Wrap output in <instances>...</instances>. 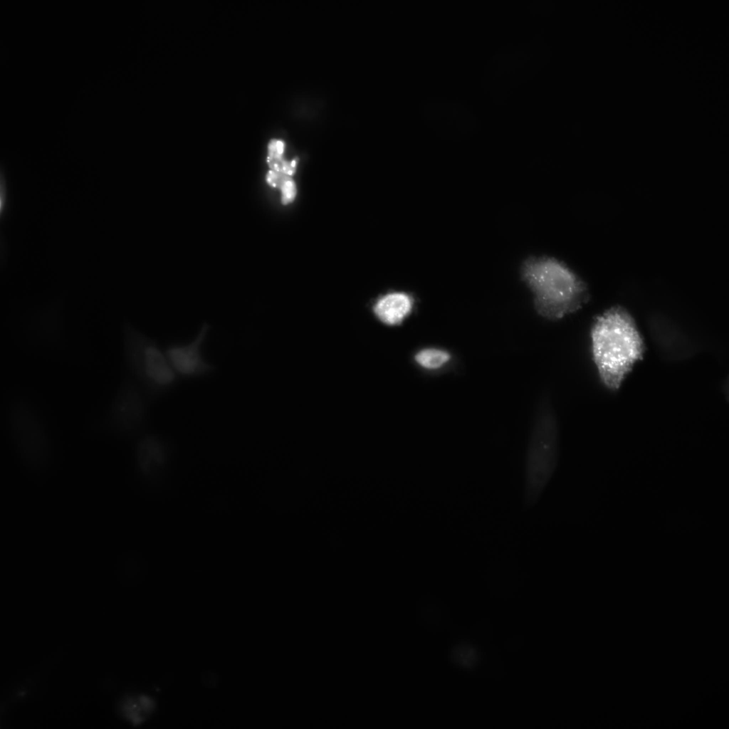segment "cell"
Segmentation results:
<instances>
[{"mask_svg": "<svg viewBox=\"0 0 729 729\" xmlns=\"http://www.w3.org/2000/svg\"><path fill=\"white\" fill-rule=\"evenodd\" d=\"M592 353L599 377L615 390L642 357L643 339L624 308H611L597 317L591 330Z\"/></svg>", "mask_w": 729, "mask_h": 729, "instance_id": "obj_1", "label": "cell"}, {"mask_svg": "<svg viewBox=\"0 0 729 729\" xmlns=\"http://www.w3.org/2000/svg\"><path fill=\"white\" fill-rule=\"evenodd\" d=\"M520 276L533 294L537 313L549 320L576 312L587 300L586 284L555 258L530 257L523 263Z\"/></svg>", "mask_w": 729, "mask_h": 729, "instance_id": "obj_2", "label": "cell"}, {"mask_svg": "<svg viewBox=\"0 0 729 729\" xmlns=\"http://www.w3.org/2000/svg\"><path fill=\"white\" fill-rule=\"evenodd\" d=\"M122 352L127 372L152 401L171 391L179 377L172 367L164 349L131 322L122 325Z\"/></svg>", "mask_w": 729, "mask_h": 729, "instance_id": "obj_3", "label": "cell"}, {"mask_svg": "<svg viewBox=\"0 0 729 729\" xmlns=\"http://www.w3.org/2000/svg\"><path fill=\"white\" fill-rule=\"evenodd\" d=\"M559 429L549 403L537 411L530 431L525 461V504L535 505L552 478L559 461Z\"/></svg>", "mask_w": 729, "mask_h": 729, "instance_id": "obj_4", "label": "cell"}, {"mask_svg": "<svg viewBox=\"0 0 729 729\" xmlns=\"http://www.w3.org/2000/svg\"><path fill=\"white\" fill-rule=\"evenodd\" d=\"M8 423L11 436L23 462L30 468L44 466L50 453V442L43 422L34 407L18 399L9 406Z\"/></svg>", "mask_w": 729, "mask_h": 729, "instance_id": "obj_5", "label": "cell"}, {"mask_svg": "<svg viewBox=\"0 0 729 729\" xmlns=\"http://www.w3.org/2000/svg\"><path fill=\"white\" fill-rule=\"evenodd\" d=\"M151 400L127 373L122 378L106 416V424L113 432L132 436L145 426Z\"/></svg>", "mask_w": 729, "mask_h": 729, "instance_id": "obj_6", "label": "cell"}, {"mask_svg": "<svg viewBox=\"0 0 729 729\" xmlns=\"http://www.w3.org/2000/svg\"><path fill=\"white\" fill-rule=\"evenodd\" d=\"M211 325L203 322L195 335L185 342H172L164 349L167 357L179 379H198L212 374L216 369L204 354V347Z\"/></svg>", "mask_w": 729, "mask_h": 729, "instance_id": "obj_7", "label": "cell"}, {"mask_svg": "<svg viewBox=\"0 0 729 729\" xmlns=\"http://www.w3.org/2000/svg\"><path fill=\"white\" fill-rule=\"evenodd\" d=\"M172 455V448L167 440L157 434H145L139 439L135 448L137 470L146 480L156 481L168 470Z\"/></svg>", "mask_w": 729, "mask_h": 729, "instance_id": "obj_8", "label": "cell"}, {"mask_svg": "<svg viewBox=\"0 0 729 729\" xmlns=\"http://www.w3.org/2000/svg\"><path fill=\"white\" fill-rule=\"evenodd\" d=\"M414 298L404 292H392L379 297L372 310L383 323L394 326L400 325L411 313Z\"/></svg>", "mask_w": 729, "mask_h": 729, "instance_id": "obj_9", "label": "cell"}, {"mask_svg": "<svg viewBox=\"0 0 729 729\" xmlns=\"http://www.w3.org/2000/svg\"><path fill=\"white\" fill-rule=\"evenodd\" d=\"M28 327L41 340L51 343L61 342L65 332L62 308L50 306L37 311L30 316Z\"/></svg>", "mask_w": 729, "mask_h": 729, "instance_id": "obj_10", "label": "cell"}, {"mask_svg": "<svg viewBox=\"0 0 729 729\" xmlns=\"http://www.w3.org/2000/svg\"><path fill=\"white\" fill-rule=\"evenodd\" d=\"M285 142L279 139H273L268 145L267 163L271 170L293 177L296 172L298 159L288 160L284 157Z\"/></svg>", "mask_w": 729, "mask_h": 729, "instance_id": "obj_11", "label": "cell"}, {"mask_svg": "<svg viewBox=\"0 0 729 729\" xmlns=\"http://www.w3.org/2000/svg\"><path fill=\"white\" fill-rule=\"evenodd\" d=\"M452 355L446 350L438 347H426L420 350L414 356L416 362L422 368L429 370L439 369L446 365Z\"/></svg>", "mask_w": 729, "mask_h": 729, "instance_id": "obj_12", "label": "cell"}, {"mask_svg": "<svg viewBox=\"0 0 729 729\" xmlns=\"http://www.w3.org/2000/svg\"><path fill=\"white\" fill-rule=\"evenodd\" d=\"M477 652L474 648L467 644H461L452 649V660L463 667L470 668L477 661Z\"/></svg>", "mask_w": 729, "mask_h": 729, "instance_id": "obj_13", "label": "cell"}, {"mask_svg": "<svg viewBox=\"0 0 729 729\" xmlns=\"http://www.w3.org/2000/svg\"><path fill=\"white\" fill-rule=\"evenodd\" d=\"M281 193V202L283 204L291 203L297 194L296 184L292 178L288 179L279 189Z\"/></svg>", "mask_w": 729, "mask_h": 729, "instance_id": "obj_14", "label": "cell"}, {"mask_svg": "<svg viewBox=\"0 0 729 729\" xmlns=\"http://www.w3.org/2000/svg\"><path fill=\"white\" fill-rule=\"evenodd\" d=\"M290 178L292 177L273 170L268 171L266 177V182L269 185L278 189Z\"/></svg>", "mask_w": 729, "mask_h": 729, "instance_id": "obj_15", "label": "cell"}]
</instances>
